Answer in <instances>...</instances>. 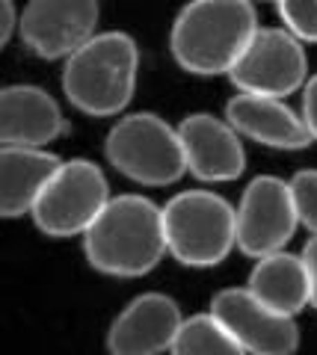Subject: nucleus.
I'll return each mask as SVG.
<instances>
[{
	"mask_svg": "<svg viewBox=\"0 0 317 355\" xmlns=\"http://www.w3.org/2000/svg\"><path fill=\"white\" fill-rule=\"evenodd\" d=\"M302 258H305V266H309V275H311V308L317 311V234H311V240L305 243Z\"/></svg>",
	"mask_w": 317,
	"mask_h": 355,
	"instance_id": "22",
	"label": "nucleus"
},
{
	"mask_svg": "<svg viewBox=\"0 0 317 355\" xmlns=\"http://www.w3.org/2000/svg\"><path fill=\"white\" fill-rule=\"evenodd\" d=\"M139 51L128 33H95L62 65V92L86 116H119L134 101Z\"/></svg>",
	"mask_w": 317,
	"mask_h": 355,
	"instance_id": "3",
	"label": "nucleus"
},
{
	"mask_svg": "<svg viewBox=\"0 0 317 355\" xmlns=\"http://www.w3.org/2000/svg\"><path fill=\"white\" fill-rule=\"evenodd\" d=\"M69 130L60 104L42 86L15 83L0 92V142L45 148Z\"/></svg>",
	"mask_w": 317,
	"mask_h": 355,
	"instance_id": "14",
	"label": "nucleus"
},
{
	"mask_svg": "<svg viewBox=\"0 0 317 355\" xmlns=\"http://www.w3.org/2000/svg\"><path fill=\"white\" fill-rule=\"evenodd\" d=\"M104 154L119 175L143 187H169L187 172L178 128L155 113L119 119L104 139Z\"/></svg>",
	"mask_w": 317,
	"mask_h": 355,
	"instance_id": "5",
	"label": "nucleus"
},
{
	"mask_svg": "<svg viewBox=\"0 0 317 355\" xmlns=\"http://www.w3.org/2000/svg\"><path fill=\"white\" fill-rule=\"evenodd\" d=\"M98 0H30L21 12V44L42 60H65L95 36Z\"/></svg>",
	"mask_w": 317,
	"mask_h": 355,
	"instance_id": "9",
	"label": "nucleus"
},
{
	"mask_svg": "<svg viewBox=\"0 0 317 355\" xmlns=\"http://www.w3.org/2000/svg\"><path fill=\"white\" fill-rule=\"evenodd\" d=\"M246 287L264 305L288 317H297L300 311L311 305V275H309V266H305L302 252L291 254L285 249H279L273 254L258 258Z\"/></svg>",
	"mask_w": 317,
	"mask_h": 355,
	"instance_id": "16",
	"label": "nucleus"
},
{
	"mask_svg": "<svg viewBox=\"0 0 317 355\" xmlns=\"http://www.w3.org/2000/svg\"><path fill=\"white\" fill-rule=\"evenodd\" d=\"M181 323V308L172 296L143 293L116 314L110 331H107V349L116 355L172 352Z\"/></svg>",
	"mask_w": 317,
	"mask_h": 355,
	"instance_id": "12",
	"label": "nucleus"
},
{
	"mask_svg": "<svg viewBox=\"0 0 317 355\" xmlns=\"http://www.w3.org/2000/svg\"><path fill=\"white\" fill-rule=\"evenodd\" d=\"M291 190L297 198L300 225L317 234V169H300L291 178Z\"/></svg>",
	"mask_w": 317,
	"mask_h": 355,
	"instance_id": "19",
	"label": "nucleus"
},
{
	"mask_svg": "<svg viewBox=\"0 0 317 355\" xmlns=\"http://www.w3.org/2000/svg\"><path fill=\"white\" fill-rule=\"evenodd\" d=\"M302 119L309 125L311 137L317 139V74H311L302 86Z\"/></svg>",
	"mask_w": 317,
	"mask_h": 355,
	"instance_id": "20",
	"label": "nucleus"
},
{
	"mask_svg": "<svg viewBox=\"0 0 317 355\" xmlns=\"http://www.w3.org/2000/svg\"><path fill=\"white\" fill-rule=\"evenodd\" d=\"M110 202V184L92 160H65L36 198L30 216L48 237L86 234Z\"/></svg>",
	"mask_w": 317,
	"mask_h": 355,
	"instance_id": "6",
	"label": "nucleus"
},
{
	"mask_svg": "<svg viewBox=\"0 0 317 355\" xmlns=\"http://www.w3.org/2000/svg\"><path fill=\"white\" fill-rule=\"evenodd\" d=\"M211 311L228 326L243 352L291 355L300 349L297 320L264 305L249 287H225L214 296Z\"/></svg>",
	"mask_w": 317,
	"mask_h": 355,
	"instance_id": "10",
	"label": "nucleus"
},
{
	"mask_svg": "<svg viewBox=\"0 0 317 355\" xmlns=\"http://www.w3.org/2000/svg\"><path fill=\"white\" fill-rule=\"evenodd\" d=\"M225 119L234 125L240 137L279 151H300L309 142H314L302 113L293 110L273 95L258 92H237L225 104Z\"/></svg>",
	"mask_w": 317,
	"mask_h": 355,
	"instance_id": "13",
	"label": "nucleus"
},
{
	"mask_svg": "<svg viewBox=\"0 0 317 355\" xmlns=\"http://www.w3.org/2000/svg\"><path fill=\"white\" fill-rule=\"evenodd\" d=\"M15 30H21V12L15 9V0H0V44L12 42Z\"/></svg>",
	"mask_w": 317,
	"mask_h": 355,
	"instance_id": "21",
	"label": "nucleus"
},
{
	"mask_svg": "<svg viewBox=\"0 0 317 355\" xmlns=\"http://www.w3.org/2000/svg\"><path fill=\"white\" fill-rule=\"evenodd\" d=\"M302 44L305 42H300L288 27H258L243 57L228 71V80L237 92L288 98L309 80Z\"/></svg>",
	"mask_w": 317,
	"mask_h": 355,
	"instance_id": "7",
	"label": "nucleus"
},
{
	"mask_svg": "<svg viewBox=\"0 0 317 355\" xmlns=\"http://www.w3.org/2000/svg\"><path fill=\"white\" fill-rule=\"evenodd\" d=\"M60 157L33 146H3L0 148V216L18 219L33 210L36 198L48 187Z\"/></svg>",
	"mask_w": 317,
	"mask_h": 355,
	"instance_id": "15",
	"label": "nucleus"
},
{
	"mask_svg": "<svg viewBox=\"0 0 317 355\" xmlns=\"http://www.w3.org/2000/svg\"><path fill=\"white\" fill-rule=\"evenodd\" d=\"M282 27L305 44H317V0H276Z\"/></svg>",
	"mask_w": 317,
	"mask_h": 355,
	"instance_id": "18",
	"label": "nucleus"
},
{
	"mask_svg": "<svg viewBox=\"0 0 317 355\" xmlns=\"http://www.w3.org/2000/svg\"><path fill=\"white\" fill-rule=\"evenodd\" d=\"M300 225L291 181L261 175L246 184L237 205V249L246 258H264L285 249Z\"/></svg>",
	"mask_w": 317,
	"mask_h": 355,
	"instance_id": "8",
	"label": "nucleus"
},
{
	"mask_svg": "<svg viewBox=\"0 0 317 355\" xmlns=\"http://www.w3.org/2000/svg\"><path fill=\"white\" fill-rule=\"evenodd\" d=\"M258 33L252 0H190L169 33L172 60L184 71L228 74Z\"/></svg>",
	"mask_w": 317,
	"mask_h": 355,
	"instance_id": "2",
	"label": "nucleus"
},
{
	"mask_svg": "<svg viewBox=\"0 0 317 355\" xmlns=\"http://www.w3.org/2000/svg\"><path fill=\"white\" fill-rule=\"evenodd\" d=\"M169 254L184 266L207 270L237 246V207L207 190H184L163 207Z\"/></svg>",
	"mask_w": 317,
	"mask_h": 355,
	"instance_id": "4",
	"label": "nucleus"
},
{
	"mask_svg": "<svg viewBox=\"0 0 317 355\" xmlns=\"http://www.w3.org/2000/svg\"><path fill=\"white\" fill-rule=\"evenodd\" d=\"M175 355H240L237 338L228 331V326L223 323L214 311L207 314H193L181 323L178 335L172 343Z\"/></svg>",
	"mask_w": 317,
	"mask_h": 355,
	"instance_id": "17",
	"label": "nucleus"
},
{
	"mask_svg": "<svg viewBox=\"0 0 317 355\" xmlns=\"http://www.w3.org/2000/svg\"><path fill=\"white\" fill-rule=\"evenodd\" d=\"M187 172L205 184H225L243 175L246 151L232 121L211 113H193L178 125Z\"/></svg>",
	"mask_w": 317,
	"mask_h": 355,
	"instance_id": "11",
	"label": "nucleus"
},
{
	"mask_svg": "<svg viewBox=\"0 0 317 355\" xmlns=\"http://www.w3.org/2000/svg\"><path fill=\"white\" fill-rule=\"evenodd\" d=\"M86 261L95 272L113 279L148 275L169 252L163 207L146 196H116L83 234Z\"/></svg>",
	"mask_w": 317,
	"mask_h": 355,
	"instance_id": "1",
	"label": "nucleus"
}]
</instances>
